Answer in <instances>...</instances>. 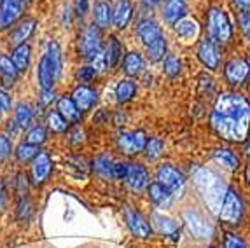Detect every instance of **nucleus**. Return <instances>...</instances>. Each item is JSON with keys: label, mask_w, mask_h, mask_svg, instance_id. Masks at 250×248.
I'll use <instances>...</instances> for the list:
<instances>
[{"label": "nucleus", "mask_w": 250, "mask_h": 248, "mask_svg": "<svg viewBox=\"0 0 250 248\" xmlns=\"http://www.w3.org/2000/svg\"><path fill=\"white\" fill-rule=\"evenodd\" d=\"M102 49V33L100 26L98 25H89L88 28L83 32V37H81V51L86 58H95L98 51Z\"/></svg>", "instance_id": "0eeeda50"}, {"label": "nucleus", "mask_w": 250, "mask_h": 248, "mask_svg": "<svg viewBox=\"0 0 250 248\" xmlns=\"http://www.w3.org/2000/svg\"><path fill=\"white\" fill-rule=\"evenodd\" d=\"M242 215H243L242 199H240V196H238L234 190L228 189L224 203H222V208H221V211H219V217H221V220H224V222L236 224L238 220L242 219Z\"/></svg>", "instance_id": "39448f33"}, {"label": "nucleus", "mask_w": 250, "mask_h": 248, "mask_svg": "<svg viewBox=\"0 0 250 248\" xmlns=\"http://www.w3.org/2000/svg\"><path fill=\"white\" fill-rule=\"evenodd\" d=\"M75 2V11L79 16H84V14L88 13V0H74Z\"/></svg>", "instance_id": "09e8293b"}, {"label": "nucleus", "mask_w": 250, "mask_h": 248, "mask_svg": "<svg viewBox=\"0 0 250 248\" xmlns=\"http://www.w3.org/2000/svg\"><path fill=\"white\" fill-rule=\"evenodd\" d=\"M93 68H95L96 72H104L107 70V68H110V65H108V56H107V49H100L98 51V54H96L95 58H93Z\"/></svg>", "instance_id": "4c0bfd02"}, {"label": "nucleus", "mask_w": 250, "mask_h": 248, "mask_svg": "<svg viewBox=\"0 0 250 248\" xmlns=\"http://www.w3.org/2000/svg\"><path fill=\"white\" fill-rule=\"evenodd\" d=\"M175 30L179 33V37H182L184 41H192V39L198 37V32H200V26L194 20H189V18H182L175 25Z\"/></svg>", "instance_id": "5701e85b"}, {"label": "nucleus", "mask_w": 250, "mask_h": 248, "mask_svg": "<svg viewBox=\"0 0 250 248\" xmlns=\"http://www.w3.org/2000/svg\"><path fill=\"white\" fill-rule=\"evenodd\" d=\"M2 112H4V108H2V105H0V117H2Z\"/></svg>", "instance_id": "5fc2aeb1"}, {"label": "nucleus", "mask_w": 250, "mask_h": 248, "mask_svg": "<svg viewBox=\"0 0 250 248\" xmlns=\"http://www.w3.org/2000/svg\"><path fill=\"white\" fill-rule=\"evenodd\" d=\"M51 170H53V163H51L49 154L46 152H39L37 157L32 163V178H34V184H44L49 177Z\"/></svg>", "instance_id": "9d476101"}, {"label": "nucleus", "mask_w": 250, "mask_h": 248, "mask_svg": "<svg viewBox=\"0 0 250 248\" xmlns=\"http://www.w3.org/2000/svg\"><path fill=\"white\" fill-rule=\"evenodd\" d=\"M47 124H49V128L53 129V131L63 133V131H67L68 121L56 110V112H51L49 116H47Z\"/></svg>", "instance_id": "72a5a7b5"}, {"label": "nucleus", "mask_w": 250, "mask_h": 248, "mask_svg": "<svg viewBox=\"0 0 250 248\" xmlns=\"http://www.w3.org/2000/svg\"><path fill=\"white\" fill-rule=\"evenodd\" d=\"M198 58L210 70H215L219 66V54H217V47L212 39L210 41H201L200 47H198Z\"/></svg>", "instance_id": "dca6fc26"}, {"label": "nucleus", "mask_w": 250, "mask_h": 248, "mask_svg": "<svg viewBox=\"0 0 250 248\" xmlns=\"http://www.w3.org/2000/svg\"><path fill=\"white\" fill-rule=\"evenodd\" d=\"M250 74V65L245 60H231L226 65V79L231 84H240L243 83Z\"/></svg>", "instance_id": "4468645a"}, {"label": "nucleus", "mask_w": 250, "mask_h": 248, "mask_svg": "<svg viewBox=\"0 0 250 248\" xmlns=\"http://www.w3.org/2000/svg\"><path fill=\"white\" fill-rule=\"evenodd\" d=\"M105 49H107L108 65H110V68H112V66H116L117 63H119V60L123 58V46L119 44V41H117L116 37H112L110 39V44H108Z\"/></svg>", "instance_id": "2f4dec72"}, {"label": "nucleus", "mask_w": 250, "mask_h": 248, "mask_svg": "<svg viewBox=\"0 0 250 248\" xmlns=\"http://www.w3.org/2000/svg\"><path fill=\"white\" fill-rule=\"evenodd\" d=\"M119 147L126 154H138L146 149L147 138L142 131H125L119 135Z\"/></svg>", "instance_id": "6e6552de"}, {"label": "nucleus", "mask_w": 250, "mask_h": 248, "mask_svg": "<svg viewBox=\"0 0 250 248\" xmlns=\"http://www.w3.org/2000/svg\"><path fill=\"white\" fill-rule=\"evenodd\" d=\"M158 182L167 187L171 194H177V192H180L184 189L186 178H184V175L177 168H173L170 165H163L159 166L158 170Z\"/></svg>", "instance_id": "423d86ee"}, {"label": "nucleus", "mask_w": 250, "mask_h": 248, "mask_svg": "<svg viewBox=\"0 0 250 248\" xmlns=\"http://www.w3.org/2000/svg\"><path fill=\"white\" fill-rule=\"evenodd\" d=\"M154 219H156V222H158L161 232H165V234H171V232L177 231V224L171 219H168V217H163V215H159V213H156Z\"/></svg>", "instance_id": "58836bf2"}, {"label": "nucleus", "mask_w": 250, "mask_h": 248, "mask_svg": "<svg viewBox=\"0 0 250 248\" xmlns=\"http://www.w3.org/2000/svg\"><path fill=\"white\" fill-rule=\"evenodd\" d=\"M58 112L68 121V123H77V121L81 119V116H83V112L75 105L74 100L67 98V96H63V98L58 100Z\"/></svg>", "instance_id": "4be33fe9"}, {"label": "nucleus", "mask_w": 250, "mask_h": 248, "mask_svg": "<svg viewBox=\"0 0 250 248\" xmlns=\"http://www.w3.org/2000/svg\"><path fill=\"white\" fill-rule=\"evenodd\" d=\"M212 126L226 140L243 142L250 126V103L234 93L222 95L213 107Z\"/></svg>", "instance_id": "f257e3e1"}, {"label": "nucleus", "mask_w": 250, "mask_h": 248, "mask_svg": "<svg viewBox=\"0 0 250 248\" xmlns=\"http://www.w3.org/2000/svg\"><path fill=\"white\" fill-rule=\"evenodd\" d=\"M144 150H146L147 157H150V159H158L163 152V142L159 140V138H149Z\"/></svg>", "instance_id": "e433bc0d"}, {"label": "nucleus", "mask_w": 250, "mask_h": 248, "mask_svg": "<svg viewBox=\"0 0 250 248\" xmlns=\"http://www.w3.org/2000/svg\"><path fill=\"white\" fill-rule=\"evenodd\" d=\"M125 72L128 75H137L144 70V58L138 53H129L125 58Z\"/></svg>", "instance_id": "c85d7f7f"}, {"label": "nucleus", "mask_w": 250, "mask_h": 248, "mask_svg": "<svg viewBox=\"0 0 250 248\" xmlns=\"http://www.w3.org/2000/svg\"><path fill=\"white\" fill-rule=\"evenodd\" d=\"M192 178H194V184L200 190L201 198L208 205V208L213 213H219L222 203H224L226 192H228V187L224 186V182L207 168H196Z\"/></svg>", "instance_id": "f03ea898"}, {"label": "nucleus", "mask_w": 250, "mask_h": 248, "mask_svg": "<svg viewBox=\"0 0 250 248\" xmlns=\"http://www.w3.org/2000/svg\"><path fill=\"white\" fill-rule=\"evenodd\" d=\"M128 168H129V165H126V163H114L112 177L117 178V180H125L126 175H128Z\"/></svg>", "instance_id": "a19ab883"}, {"label": "nucleus", "mask_w": 250, "mask_h": 248, "mask_svg": "<svg viewBox=\"0 0 250 248\" xmlns=\"http://www.w3.org/2000/svg\"><path fill=\"white\" fill-rule=\"evenodd\" d=\"M93 166H95V170L98 175H102V177L108 178L112 177V171H114V161L110 159L108 156H98L95 159V163H93Z\"/></svg>", "instance_id": "7c9ffc66"}, {"label": "nucleus", "mask_w": 250, "mask_h": 248, "mask_svg": "<svg viewBox=\"0 0 250 248\" xmlns=\"http://www.w3.org/2000/svg\"><path fill=\"white\" fill-rule=\"evenodd\" d=\"M213 156H215L217 161L222 163L226 168H231V170H233V168H236V166H238V157L234 156L231 150H224V149L215 150V154H213Z\"/></svg>", "instance_id": "f704fd0d"}, {"label": "nucleus", "mask_w": 250, "mask_h": 248, "mask_svg": "<svg viewBox=\"0 0 250 248\" xmlns=\"http://www.w3.org/2000/svg\"><path fill=\"white\" fill-rule=\"evenodd\" d=\"M240 26L247 37H250V14H240Z\"/></svg>", "instance_id": "c03bdc74"}, {"label": "nucleus", "mask_w": 250, "mask_h": 248, "mask_svg": "<svg viewBox=\"0 0 250 248\" xmlns=\"http://www.w3.org/2000/svg\"><path fill=\"white\" fill-rule=\"evenodd\" d=\"M95 21L100 28H105V26L110 25V21H112V9H110V5L105 4V2H98L95 5Z\"/></svg>", "instance_id": "bb28decb"}, {"label": "nucleus", "mask_w": 250, "mask_h": 248, "mask_svg": "<svg viewBox=\"0 0 250 248\" xmlns=\"http://www.w3.org/2000/svg\"><path fill=\"white\" fill-rule=\"evenodd\" d=\"M125 180L129 186V189L142 190L144 187L149 186V173L142 165H129L128 175H126Z\"/></svg>", "instance_id": "2eb2a0df"}, {"label": "nucleus", "mask_w": 250, "mask_h": 248, "mask_svg": "<svg viewBox=\"0 0 250 248\" xmlns=\"http://www.w3.org/2000/svg\"><path fill=\"white\" fill-rule=\"evenodd\" d=\"M126 222H128L129 231L133 232L135 236H138V238H147V236H150V232H152L149 222H147L138 211L131 210V208L126 210Z\"/></svg>", "instance_id": "f8f14e48"}, {"label": "nucleus", "mask_w": 250, "mask_h": 248, "mask_svg": "<svg viewBox=\"0 0 250 248\" xmlns=\"http://www.w3.org/2000/svg\"><path fill=\"white\" fill-rule=\"evenodd\" d=\"M7 156H11V142L5 135H0V157L4 159Z\"/></svg>", "instance_id": "79ce46f5"}, {"label": "nucleus", "mask_w": 250, "mask_h": 248, "mask_svg": "<svg viewBox=\"0 0 250 248\" xmlns=\"http://www.w3.org/2000/svg\"><path fill=\"white\" fill-rule=\"evenodd\" d=\"M18 2H20V4L23 5V7H25V5H28L30 2H32V0H18Z\"/></svg>", "instance_id": "864d4df0"}, {"label": "nucleus", "mask_w": 250, "mask_h": 248, "mask_svg": "<svg viewBox=\"0 0 250 248\" xmlns=\"http://www.w3.org/2000/svg\"><path fill=\"white\" fill-rule=\"evenodd\" d=\"M20 77V70L16 68V65L13 63V60L0 54V81L7 86L14 84Z\"/></svg>", "instance_id": "412c9836"}, {"label": "nucleus", "mask_w": 250, "mask_h": 248, "mask_svg": "<svg viewBox=\"0 0 250 248\" xmlns=\"http://www.w3.org/2000/svg\"><path fill=\"white\" fill-rule=\"evenodd\" d=\"M95 75H96V70L93 68V66H83V68L79 70L81 81H86V83H88V81H91Z\"/></svg>", "instance_id": "37998d69"}, {"label": "nucleus", "mask_w": 250, "mask_h": 248, "mask_svg": "<svg viewBox=\"0 0 250 248\" xmlns=\"http://www.w3.org/2000/svg\"><path fill=\"white\" fill-rule=\"evenodd\" d=\"M72 100H74L75 105L79 107L81 112L89 110V108L96 103V91L88 86H79L74 91V95H72Z\"/></svg>", "instance_id": "a211bd4d"}, {"label": "nucleus", "mask_w": 250, "mask_h": 248, "mask_svg": "<svg viewBox=\"0 0 250 248\" xmlns=\"http://www.w3.org/2000/svg\"><path fill=\"white\" fill-rule=\"evenodd\" d=\"M158 2H159V0H144V4H146L147 7H152V5H156Z\"/></svg>", "instance_id": "603ef678"}, {"label": "nucleus", "mask_w": 250, "mask_h": 248, "mask_svg": "<svg viewBox=\"0 0 250 248\" xmlns=\"http://www.w3.org/2000/svg\"><path fill=\"white\" fill-rule=\"evenodd\" d=\"M165 54H167V41H165V37L158 39L154 44H150L147 47V56H149V60L152 63L161 62L165 58Z\"/></svg>", "instance_id": "c756f323"}, {"label": "nucleus", "mask_w": 250, "mask_h": 248, "mask_svg": "<svg viewBox=\"0 0 250 248\" xmlns=\"http://www.w3.org/2000/svg\"><path fill=\"white\" fill-rule=\"evenodd\" d=\"M34 117V110L28 103H20L16 107V112H14V124L18 128H26Z\"/></svg>", "instance_id": "cd10ccee"}, {"label": "nucleus", "mask_w": 250, "mask_h": 248, "mask_svg": "<svg viewBox=\"0 0 250 248\" xmlns=\"http://www.w3.org/2000/svg\"><path fill=\"white\" fill-rule=\"evenodd\" d=\"M226 248H245L242 240H238L236 236H228V241H226Z\"/></svg>", "instance_id": "de8ad7c7"}, {"label": "nucleus", "mask_w": 250, "mask_h": 248, "mask_svg": "<svg viewBox=\"0 0 250 248\" xmlns=\"http://www.w3.org/2000/svg\"><path fill=\"white\" fill-rule=\"evenodd\" d=\"M83 137H84V133H83V129L77 126V128H74L70 131V142L74 145H77V144H81L83 142Z\"/></svg>", "instance_id": "a18cd8bd"}, {"label": "nucleus", "mask_w": 250, "mask_h": 248, "mask_svg": "<svg viewBox=\"0 0 250 248\" xmlns=\"http://www.w3.org/2000/svg\"><path fill=\"white\" fill-rule=\"evenodd\" d=\"M240 14H250V0H234Z\"/></svg>", "instance_id": "49530a36"}, {"label": "nucleus", "mask_w": 250, "mask_h": 248, "mask_svg": "<svg viewBox=\"0 0 250 248\" xmlns=\"http://www.w3.org/2000/svg\"><path fill=\"white\" fill-rule=\"evenodd\" d=\"M184 222L188 224L189 231L194 236H198V238H208L212 234V227L198 215L196 211H191V210L184 211Z\"/></svg>", "instance_id": "ddd939ff"}, {"label": "nucleus", "mask_w": 250, "mask_h": 248, "mask_svg": "<svg viewBox=\"0 0 250 248\" xmlns=\"http://www.w3.org/2000/svg\"><path fill=\"white\" fill-rule=\"evenodd\" d=\"M60 70H62V51H60V46L56 42L51 41L46 47V53L42 54L37 68V79L42 91L53 89L54 83L60 75Z\"/></svg>", "instance_id": "7ed1b4c3"}, {"label": "nucleus", "mask_w": 250, "mask_h": 248, "mask_svg": "<svg viewBox=\"0 0 250 248\" xmlns=\"http://www.w3.org/2000/svg\"><path fill=\"white\" fill-rule=\"evenodd\" d=\"M186 13H188V5L184 0H168L163 9V16L171 25H177L186 16Z\"/></svg>", "instance_id": "f3484780"}, {"label": "nucleus", "mask_w": 250, "mask_h": 248, "mask_svg": "<svg viewBox=\"0 0 250 248\" xmlns=\"http://www.w3.org/2000/svg\"><path fill=\"white\" fill-rule=\"evenodd\" d=\"M137 35H138V39L142 41L144 46L149 47L150 44H154L158 39L163 37V32L154 20H144L142 23L138 25Z\"/></svg>", "instance_id": "9b49d317"}, {"label": "nucleus", "mask_w": 250, "mask_h": 248, "mask_svg": "<svg viewBox=\"0 0 250 248\" xmlns=\"http://www.w3.org/2000/svg\"><path fill=\"white\" fill-rule=\"evenodd\" d=\"M0 105H2L4 110H9V108H11V96H9L5 91H2V89H0Z\"/></svg>", "instance_id": "8fccbe9b"}, {"label": "nucleus", "mask_w": 250, "mask_h": 248, "mask_svg": "<svg viewBox=\"0 0 250 248\" xmlns=\"http://www.w3.org/2000/svg\"><path fill=\"white\" fill-rule=\"evenodd\" d=\"M208 32L212 41L228 42L231 37V23L222 9H210L208 13Z\"/></svg>", "instance_id": "20e7f679"}, {"label": "nucleus", "mask_w": 250, "mask_h": 248, "mask_svg": "<svg viewBox=\"0 0 250 248\" xmlns=\"http://www.w3.org/2000/svg\"><path fill=\"white\" fill-rule=\"evenodd\" d=\"M13 63L20 72H25L30 65V46L28 44H21V46L14 47L13 56H11Z\"/></svg>", "instance_id": "393cba45"}, {"label": "nucleus", "mask_w": 250, "mask_h": 248, "mask_svg": "<svg viewBox=\"0 0 250 248\" xmlns=\"http://www.w3.org/2000/svg\"><path fill=\"white\" fill-rule=\"evenodd\" d=\"M135 91H137V86L135 83H131L129 79H123L121 83L117 84L116 87V98L119 103H125L128 100H131L135 96Z\"/></svg>", "instance_id": "a878e982"}, {"label": "nucleus", "mask_w": 250, "mask_h": 248, "mask_svg": "<svg viewBox=\"0 0 250 248\" xmlns=\"http://www.w3.org/2000/svg\"><path fill=\"white\" fill-rule=\"evenodd\" d=\"M247 177H249V180H250V171H249V173H247Z\"/></svg>", "instance_id": "6e6d98bb"}, {"label": "nucleus", "mask_w": 250, "mask_h": 248, "mask_svg": "<svg viewBox=\"0 0 250 248\" xmlns=\"http://www.w3.org/2000/svg\"><path fill=\"white\" fill-rule=\"evenodd\" d=\"M54 98V93H53V89H47V91H42V103L46 105V103H49L51 100Z\"/></svg>", "instance_id": "3c124183"}, {"label": "nucleus", "mask_w": 250, "mask_h": 248, "mask_svg": "<svg viewBox=\"0 0 250 248\" xmlns=\"http://www.w3.org/2000/svg\"><path fill=\"white\" fill-rule=\"evenodd\" d=\"M23 5L18 0H2L0 2V28H7L20 20Z\"/></svg>", "instance_id": "1a4fd4ad"}, {"label": "nucleus", "mask_w": 250, "mask_h": 248, "mask_svg": "<svg viewBox=\"0 0 250 248\" xmlns=\"http://www.w3.org/2000/svg\"><path fill=\"white\" fill-rule=\"evenodd\" d=\"M39 154V147L37 145H32V144H21L20 147L16 149V157L18 161L21 163H26V161H32V159H35Z\"/></svg>", "instance_id": "473e14b6"}, {"label": "nucleus", "mask_w": 250, "mask_h": 248, "mask_svg": "<svg viewBox=\"0 0 250 248\" xmlns=\"http://www.w3.org/2000/svg\"><path fill=\"white\" fill-rule=\"evenodd\" d=\"M165 72H167V75H170V77L179 75V72H180L179 58H175V56H168V58L165 60Z\"/></svg>", "instance_id": "ea45409f"}, {"label": "nucleus", "mask_w": 250, "mask_h": 248, "mask_svg": "<svg viewBox=\"0 0 250 248\" xmlns=\"http://www.w3.org/2000/svg\"><path fill=\"white\" fill-rule=\"evenodd\" d=\"M131 14H133V9H131V4L128 0H119L116 4L112 11V21L117 28H126V25L131 20Z\"/></svg>", "instance_id": "6ab92c4d"}, {"label": "nucleus", "mask_w": 250, "mask_h": 248, "mask_svg": "<svg viewBox=\"0 0 250 248\" xmlns=\"http://www.w3.org/2000/svg\"><path fill=\"white\" fill-rule=\"evenodd\" d=\"M26 144H32V145H41L46 142V129L42 128V126H35L32 128L28 133H26V138H25Z\"/></svg>", "instance_id": "c9c22d12"}, {"label": "nucleus", "mask_w": 250, "mask_h": 248, "mask_svg": "<svg viewBox=\"0 0 250 248\" xmlns=\"http://www.w3.org/2000/svg\"><path fill=\"white\" fill-rule=\"evenodd\" d=\"M149 196L150 199L158 205V207H168L171 201V192L167 189L165 186H161L159 182H154V184H150L149 186Z\"/></svg>", "instance_id": "b1692460"}, {"label": "nucleus", "mask_w": 250, "mask_h": 248, "mask_svg": "<svg viewBox=\"0 0 250 248\" xmlns=\"http://www.w3.org/2000/svg\"><path fill=\"white\" fill-rule=\"evenodd\" d=\"M34 28H35V20H28V21H25V23H21L20 26H16V28L13 30L11 37H9V44H11L13 47H18V46H21V44H26L25 41L32 35Z\"/></svg>", "instance_id": "aec40b11"}]
</instances>
